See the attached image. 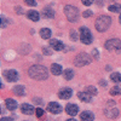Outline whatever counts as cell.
I'll list each match as a JSON object with an SVG mask.
<instances>
[{
	"label": "cell",
	"mask_w": 121,
	"mask_h": 121,
	"mask_svg": "<svg viewBox=\"0 0 121 121\" xmlns=\"http://www.w3.org/2000/svg\"><path fill=\"white\" fill-rule=\"evenodd\" d=\"M110 95H112V96H120L121 95V88L117 87V86L110 88Z\"/></svg>",
	"instance_id": "cell-26"
},
{
	"label": "cell",
	"mask_w": 121,
	"mask_h": 121,
	"mask_svg": "<svg viewBox=\"0 0 121 121\" xmlns=\"http://www.w3.org/2000/svg\"><path fill=\"white\" fill-rule=\"evenodd\" d=\"M85 92L88 93L90 96H96V95H97V88L93 87V86H87V87L85 88Z\"/></svg>",
	"instance_id": "cell-24"
},
{
	"label": "cell",
	"mask_w": 121,
	"mask_h": 121,
	"mask_svg": "<svg viewBox=\"0 0 121 121\" xmlns=\"http://www.w3.org/2000/svg\"><path fill=\"white\" fill-rule=\"evenodd\" d=\"M108 9H109V11H110V12H120V13H121V4L110 5Z\"/></svg>",
	"instance_id": "cell-22"
},
{
	"label": "cell",
	"mask_w": 121,
	"mask_h": 121,
	"mask_svg": "<svg viewBox=\"0 0 121 121\" xmlns=\"http://www.w3.org/2000/svg\"><path fill=\"white\" fill-rule=\"evenodd\" d=\"M70 39H72L73 41L78 40V35H76V32H75V30H72V32H70Z\"/></svg>",
	"instance_id": "cell-29"
},
{
	"label": "cell",
	"mask_w": 121,
	"mask_h": 121,
	"mask_svg": "<svg viewBox=\"0 0 121 121\" xmlns=\"http://www.w3.org/2000/svg\"><path fill=\"white\" fill-rule=\"evenodd\" d=\"M110 79H112L114 82H121V74L120 73H113L110 75Z\"/></svg>",
	"instance_id": "cell-25"
},
{
	"label": "cell",
	"mask_w": 121,
	"mask_h": 121,
	"mask_svg": "<svg viewBox=\"0 0 121 121\" xmlns=\"http://www.w3.org/2000/svg\"><path fill=\"white\" fill-rule=\"evenodd\" d=\"M92 53H93V56H95V58H98V51H97V50L95 48L93 50V51H92Z\"/></svg>",
	"instance_id": "cell-33"
},
{
	"label": "cell",
	"mask_w": 121,
	"mask_h": 121,
	"mask_svg": "<svg viewBox=\"0 0 121 121\" xmlns=\"http://www.w3.org/2000/svg\"><path fill=\"white\" fill-rule=\"evenodd\" d=\"M28 74L29 76L34 79V80H46L47 76H48V72H47V68L44 67V65H32L28 70Z\"/></svg>",
	"instance_id": "cell-1"
},
{
	"label": "cell",
	"mask_w": 121,
	"mask_h": 121,
	"mask_svg": "<svg viewBox=\"0 0 121 121\" xmlns=\"http://www.w3.org/2000/svg\"><path fill=\"white\" fill-rule=\"evenodd\" d=\"M90 63H91V57H90L87 53H85V52L79 53V55L74 58V64H75L76 67H84V65H87V64H90Z\"/></svg>",
	"instance_id": "cell-4"
},
{
	"label": "cell",
	"mask_w": 121,
	"mask_h": 121,
	"mask_svg": "<svg viewBox=\"0 0 121 121\" xmlns=\"http://www.w3.org/2000/svg\"><path fill=\"white\" fill-rule=\"evenodd\" d=\"M113 1H114V0H113Z\"/></svg>",
	"instance_id": "cell-40"
},
{
	"label": "cell",
	"mask_w": 121,
	"mask_h": 121,
	"mask_svg": "<svg viewBox=\"0 0 121 121\" xmlns=\"http://www.w3.org/2000/svg\"><path fill=\"white\" fill-rule=\"evenodd\" d=\"M21 112H22L23 114H26V115H32L33 113H35V110H34L33 105L24 103V104L21 105Z\"/></svg>",
	"instance_id": "cell-12"
},
{
	"label": "cell",
	"mask_w": 121,
	"mask_h": 121,
	"mask_svg": "<svg viewBox=\"0 0 121 121\" xmlns=\"http://www.w3.org/2000/svg\"><path fill=\"white\" fill-rule=\"evenodd\" d=\"M119 21H120V23H121V13H120V17H119Z\"/></svg>",
	"instance_id": "cell-39"
},
{
	"label": "cell",
	"mask_w": 121,
	"mask_h": 121,
	"mask_svg": "<svg viewBox=\"0 0 121 121\" xmlns=\"http://www.w3.org/2000/svg\"><path fill=\"white\" fill-rule=\"evenodd\" d=\"M51 73L53 75H59L60 73H62V67H60L59 64H57V63H53L51 65Z\"/></svg>",
	"instance_id": "cell-19"
},
{
	"label": "cell",
	"mask_w": 121,
	"mask_h": 121,
	"mask_svg": "<svg viewBox=\"0 0 121 121\" xmlns=\"http://www.w3.org/2000/svg\"><path fill=\"white\" fill-rule=\"evenodd\" d=\"M35 115H36L38 117H41V116H44V110H43L41 108H38V109H35Z\"/></svg>",
	"instance_id": "cell-27"
},
{
	"label": "cell",
	"mask_w": 121,
	"mask_h": 121,
	"mask_svg": "<svg viewBox=\"0 0 121 121\" xmlns=\"http://www.w3.org/2000/svg\"><path fill=\"white\" fill-rule=\"evenodd\" d=\"M27 17H28L29 19H32V21H34V22H36V21H39V19H40L39 12H38V11H34V10H30V11H28V12H27Z\"/></svg>",
	"instance_id": "cell-14"
},
{
	"label": "cell",
	"mask_w": 121,
	"mask_h": 121,
	"mask_svg": "<svg viewBox=\"0 0 121 121\" xmlns=\"http://www.w3.org/2000/svg\"><path fill=\"white\" fill-rule=\"evenodd\" d=\"M93 13H92V11H84L82 12V17H85V18H87V17H91Z\"/></svg>",
	"instance_id": "cell-32"
},
{
	"label": "cell",
	"mask_w": 121,
	"mask_h": 121,
	"mask_svg": "<svg viewBox=\"0 0 121 121\" xmlns=\"http://www.w3.org/2000/svg\"><path fill=\"white\" fill-rule=\"evenodd\" d=\"M1 121H13L11 117H1Z\"/></svg>",
	"instance_id": "cell-34"
},
{
	"label": "cell",
	"mask_w": 121,
	"mask_h": 121,
	"mask_svg": "<svg viewBox=\"0 0 121 121\" xmlns=\"http://www.w3.org/2000/svg\"><path fill=\"white\" fill-rule=\"evenodd\" d=\"M80 119H81V121H93L95 115L91 112H84V113L80 114Z\"/></svg>",
	"instance_id": "cell-13"
},
{
	"label": "cell",
	"mask_w": 121,
	"mask_h": 121,
	"mask_svg": "<svg viewBox=\"0 0 121 121\" xmlns=\"http://www.w3.org/2000/svg\"><path fill=\"white\" fill-rule=\"evenodd\" d=\"M47 110L50 113H52V114H59L60 112H62V107H60L58 103H56V102H51V103H48V105H47Z\"/></svg>",
	"instance_id": "cell-8"
},
{
	"label": "cell",
	"mask_w": 121,
	"mask_h": 121,
	"mask_svg": "<svg viewBox=\"0 0 121 121\" xmlns=\"http://www.w3.org/2000/svg\"><path fill=\"white\" fill-rule=\"evenodd\" d=\"M40 36H41L43 39H50L51 38V30H50L48 28L40 29Z\"/></svg>",
	"instance_id": "cell-20"
},
{
	"label": "cell",
	"mask_w": 121,
	"mask_h": 121,
	"mask_svg": "<svg viewBox=\"0 0 121 121\" xmlns=\"http://www.w3.org/2000/svg\"><path fill=\"white\" fill-rule=\"evenodd\" d=\"M72 96H73V91H72V88H68V87L62 88L58 92V97L60 99H68V98H70Z\"/></svg>",
	"instance_id": "cell-9"
},
{
	"label": "cell",
	"mask_w": 121,
	"mask_h": 121,
	"mask_svg": "<svg viewBox=\"0 0 121 121\" xmlns=\"http://www.w3.org/2000/svg\"><path fill=\"white\" fill-rule=\"evenodd\" d=\"M67 121H76V120H75V119H68Z\"/></svg>",
	"instance_id": "cell-38"
},
{
	"label": "cell",
	"mask_w": 121,
	"mask_h": 121,
	"mask_svg": "<svg viewBox=\"0 0 121 121\" xmlns=\"http://www.w3.org/2000/svg\"><path fill=\"white\" fill-rule=\"evenodd\" d=\"M4 76L7 81L10 82H16L18 80V73L13 69H9V70H5L4 72Z\"/></svg>",
	"instance_id": "cell-7"
},
{
	"label": "cell",
	"mask_w": 121,
	"mask_h": 121,
	"mask_svg": "<svg viewBox=\"0 0 121 121\" xmlns=\"http://www.w3.org/2000/svg\"><path fill=\"white\" fill-rule=\"evenodd\" d=\"M24 4L28 6H36V1L35 0H24Z\"/></svg>",
	"instance_id": "cell-28"
},
{
	"label": "cell",
	"mask_w": 121,
	"mask_h": 121,
	"mask_svg": "<svg viewBox=\"0 0 121 121\" xmlns=\"http://www.w3.org/2000/svg\"><path fill=\"white\" fill-rule=\"evenodd\" d=\"M97 4L98 6H102V0H97Z\"/></svg>",
	"instance_id": "cell-37"
},
{
	"label": "cell",
	"mask_w": 121,
	"mask_h": 121,
	"mask_svg": "<svg viewBox=\"0 0 121 121\" xmlns=\"http://www.w3.org/2000/svg\"><path fill=\"white\" fill-rule=\"evenodd\" d=\"M81 3H82L85 6H90V5H92L93 0H81Z\"/></svg>",
	"instance_id": "cell-31"
},
{
	"label": "cell",
	"mask_w": 121,
	"mask_h": 121,
	"mask_svg": "<svg viewBox=\"0 0 121 121\" xmlns=\"http://www.w3.org/2000/svg\"><path fill=\"white\" fill-rule=\"evenodd\" d=\"M110 23H112V18L109 16H100L96 19V23H95V27L98 32L103 33L110 27Z\"/></svg>",
	"instance_id": "cell-2"
},
{
	"label": "cell",
	"mask_w": 121,
	"mask_h": 121,
	"mask_svg": "<svg viewBox=\"0 0 121 121\" xmlns=\"http://www.w3.org/2000/svg\"><path fill=\"white\" fill-rule=\"evenodd\" d=\"M104 47L107 50H109V51H113V50L119 51V50H121V40L120 39H109L105 41Z\"/></svg>",
	"instance_id": "cell-6"
},
{
	"label": "cell",
	"mask_w": 121,
	"mask_h": 121,
	"mask_svg": "<svg viewBox=\"0 0 121 121\" xmlns=\"http://www.w3.org/2000/svg\"><path fill=\"white\" fill-rule=\"evenodd\" d=\"M5 103H6V108L9 109V110H15L16 108H17V102L15 99H11V98H7L6 100H5Z\"/></svg>",
	"instance_id": "cell-16"
},
{
	"label": "cell",
	"mask_w": 121,
	"mask_h": 121,
	"mask_svg": "<svg viewBox=\"0 0 121 121\" xmlns=\"http://www.w3.org/2000/svg\"><path fill=\"white\" fill-rule=\"evenodd\" d=\"M78 112H79V108H78V105H75V104H67V107H65V113L67 114H69L70 116H75L76 114H78Z\"/></svg>",
	"instance_id": "cell-10"
},
{
	"label": "cell",
	"mask_w": 121,
	"mask_h": 121,
	"mask_svg": "<svg viewBox=\"0 0 121 121\" xmlns=\"http://www.w3.org/2000/svg\"><path fill=\"white\" fill-rule=\"evenodd\" d=\"M50 46H51L53 50H56V51H62V50L64 48L63 43L59 41V40H56V39H52L51 41H50Z\"/></svg>",
	"instance_id": "cell-11"
},
{
	"label": "cell",
	"mask_w": 121,
	"mask_h": 121,
	"mask_svg": "<svg viewBox=\"0 0 121 121\" xmlns=\"http://www.w3.org/2000/svg\"><path fill=\"white\" fill-rule=\"evenodd\" d=\"M78 97H79V99L81 100V102L88 103V102H91V97H92V96H90V95L86 93V92H79V93H78Z\"/></svg>",
	"instance_id": "cell-17"
},
{
	"label": "cell",
	"mask_w": 121,
	"mask_h": 121,
	"mask_svg": "<svg viewBox=\"0 0 121 121\" xmlns=\"http://www.w3.org/2000/svg\"><path fill=\"white\" fill-rule=\"evenodd\" d=\"M64 15L65 17L68 18V21L70 22H76L79 19V10L75 7V6H72V5H67L64 7Z\"/></svg>",
	"instance_id": "cell-3"
},
{
	"label": "cell",
	"mask_w": 121,
	"mask_h": 121,
	"mask_svg": "<svg viewBox=\"0 0 121 121\" xmlns=\"http://www.w3.org/2000/svg\"><path fill=\"white\" fill-rule=\"evenodd\" d=\"M0 22H1V28H5L7 26V21L5 19L4 16H1V18H0Z\"/></svg>",
	"instance_id": "cell-30"
},
{
	"label": "cell",
	"mask_w": 121,
	"mask_h": 121,
	"mask_svg": "<svg viewBox=\"0 0 121 121\" xmlns=\"http://www.w3.org/2000/svg\"><path fill=\"white\" fill-rule=\"evenodd\" d=\"M44 52H45V55H51L50 51H48V48H44Z\"/></svg>",
	"instance_id": "cell-35"
},
{
	"label": "cell",
	"mask_w": 121,
	"mask_h": 121,
	"mask_svg": "<svg viewBox=\"0 0 121 121\" xmlns=\"http://www.w3.org/2000/svg\"><path fill=\"white\" fill-rule=\"evenodd\" d=\"M105 115L110 119H115L119 116V110L117 109H112V110H105Z\"/></svg>",
	"instance_id": "cell-21"
},
{
	"label": "cell",
	"mask_w": 121,
	"mask_h": 121,
	"mask_svg": "<svg viewBox=\"0 0 121 121\" xmlns=\"http://www.w3.org/2000/svg\"><path fill=\"white\" fill-rule=\"evenodd\" d=\"M80 40H81L85 45H88V44L92 43V34H91L88 28H86V27L80 28Z\"/></svg>",
	"instance_id": "cell-5"
},
{
	"label": "cell",
	"mask_w": 121,
	"mask_h": 121,
	"mask_svg": "<svg viewBox=\"0 0 121 121\" xmlns=\"http://www.w3.org/2000/svg\"><path fill=\"white\" fill-rule=\"evenodd\" d=\"M35 103H36V104H40V103H43V102H41V100H40V99L35 98Z\"/></svg>",
	"instance_id": "cell-36"
},
{
	"label": "cell",
	"mask_w": 121,
	"mask_h": 121,
	"mask_svg": "<svg viewBox=\"0 0 121 121\" xmlns=\"http://www.w3.org/2000/svg\"><path fill=\"white\" fill-rule=\"evenodd\" d=\"M43 16L45 18H53L55 17V11L50 6H47V7H45L43 10Z\"/></svg>",
	"instance_id": "cell-15"
},
{
	"label": "cell",
	"mask_w": 121,
	"mask_h": 121,
	"mask_svg": "<svg viewBox=\"0 0 121 121\" xmlns=\"http://www.w3.org/2000/svg\"><path fill=\"white\" fill-rule=\"evenodd\" d=\"M63 75H64V79L65 80H72L74 78V72H73L72 69H67V70H64Z\"/></svg>",
	"instance_id": "cell-23"
},
{
	"label": "cell",
	"mask_w": 121,
	"mask_h": 121,
	"mask_svg": "<svg viewBox=\"0 0 121 121\" xmlns=\"http://www.w3.org/2000/svg\"><path fill=\"white\" fill-rule=\"evenodd\" d=\"M12 91H13V93H15L16 96H19V97H22V96H24V95H26V92H24V87H23V86H21V85L15 86Z\"/></svg>",
	"instance_id": "cell-18"
}]
</instances>
